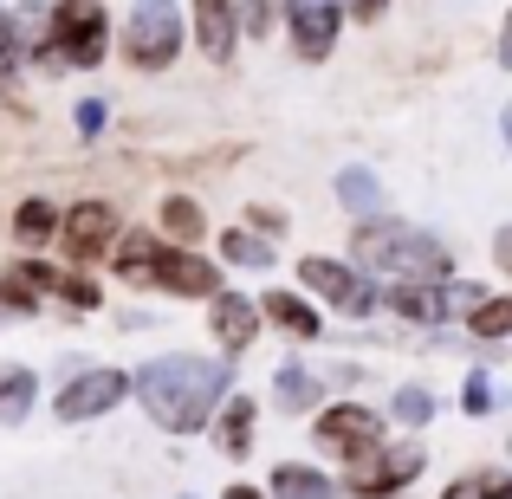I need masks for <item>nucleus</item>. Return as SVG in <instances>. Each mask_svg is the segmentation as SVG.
Returning a JSON list of instances; mask_svg holds the SVG:
<instances>
[{
	"label": "nucleus",
	"mask_w": 512,
	"mask_h": 499,
	"mask_svg": "<svg viewBox=\"0 0 512 499\" xmlns=\"http://www.w3.org/2000/svg\"><path fill=\"white\" fill-rule=\"evenodd\" d=\"M227 383H234L227 363L195 357V350H169V357H156V363L137 370V402L150 409V422L169 428V435H195V428H208V415L227 402Z\"/></svg>",
	"instance_id": "obj_1"
},
{
	"label": "nucleus",
	"mask_w": 512,
	"mask_h": 499,
	"mask_svg": "<svg viewBox=\"0 0 512 499\" xmlns=\"http://www.w3.org/2000/svg\"><path fill=\"white\" fill-rule=\"evenodd\" d=\"M350 260L370 273V266H383V273H402V279H448V247H441L435 234H422V227L409 221H357V234H350Z\"/></svg>",
	"instance_id": "obj_2"
},
{
	"label": "nucleus",
	"mask_w": 512,
	"mask_h": 499,
	"mask_svg": "<svg viewBox=\"0 0 512 499\" xmlns=\"http://www.w3.org/2000/svg\"><path fill=\"white\" fill-rule=\"evenodd\" d=\"M104 46H111V20H104L98 0H52L46 7V65H104Z\"/></svg>",
	"instance_id": "obj_3"
},
{
	"label": "nucleus",
	"mask_w": 512,
	"mask_h": 499,
	"mask_svg": "<svg viewBox=\"0 0 512 499\" xmlns=\"http://www.w3.org/2000/svg\"><path fill=\"white\" fill-rule=\"evenodd\" d=\"M188 26H182V7L175 0H137L124 20V59L137 65V72H163V65L182 52Z\"/></svg>",
	"instance_id": "obj_4"
},
{
	"label": "nucleus",
	"mask_w": 512,
	"mask_h": 499,
	"mask_svg": "<svg viewBox=\"0 0 512 499\" xmlns=\"http://www.w3.org/2000/svg\"><path fill=\"white\" fill-rule=\"evenodd\" d=\"M422 467H428L422 441H376V448H363L357 461H350L344 493H357V499H396L415 474H422Z\"/></svg>",
	"instance_id": "obj_5"
},
{
	"label": "nucleus",
	"mask_w": 512,
	"mask_h": 499,
	"mask_svg": "<svg viewBox=\"0 0 512 499\" xmlns=\"http://www.w3.org/2000/svg\"><path fill=\"white\" fill-rule=\"evenodd\" d=\"M299 286L318 292V299H331L344 318H370L376 305H383V292L370 286V273H363L357 260H325V253H305V260H299Z\"/></svg>",
	"instance_id": "obj_6"
},
{
	"label": "nucleus",
	"mask_w": 512,
	"mask_h": 499,
	"mask_svg": "<svg viewBox=\"0 0 512 499\" xmlns=\"http://www.w3.org/2000/svg\"><path fill=\"white\" fill-rule=\"evenodd\" d=\"M117 208L111 201H78V208H65V221H59V253L72 266H91V260H104V253L117 247Z\"/></svg>",
	"instance_id": "obj_7"
},
{
	"label": "nucleus",
	"mask_w": 512,
	"mask_h": 499,
	"mask_svg": "<svg viewBox=\"0 0 512 499\" xmlns=\"http://www.w3.org/2000/svg\"><path fill=\"white\" fill-rule=\"evenodd\" d=\"M130 376L124 370H78L72 383L59 389V402H52V415H59V422H91V415H111L117 402L130 396Z\"/></svg>",
	"instance_id": "obj_8"
},
{
	"label": "nucleus",
	"mask_w": 512,
	"mask_h": 499,
	"mask_svg": "<svg viewBox=\"0 0 512 499\" xmlns=\"http://www.w3.org/2000/svg\"><path fill=\"white\" fill-rule=\"evenodd\" d=\"M150 286H163L175 292V299H214L221 292V266L214 260H201L195 247H156V260H150Z\"/></svg>",
	"instance_id": "obj_9"
},
{
	"label": "nucleus",
	"mask_w": 512,
	"mask_h": 499,
	"mask_svg": "<svg viewBox=\"0 0 512 499\" xmlns=\"http://www.w3.org/2000/svg\"><path fill=\"white\" fill-rule=\"evenodd\" d=\"M312 435H318V448H325V454H344V461H357L363 448H376V441H383V422H376L363 402H331V409H318Z\"/></svg>",
	"instance_id": "obj_10"
},
{
	"label": "nucleus",
	"mask_w": 512,
	"mask_h": 499,
	"mask_svg": "<svg viewBox=\"0 0 512 499\" xmlns=\"http://www.w3.org/2000/svg\"><path fill=\"white\" fill-rule=\"evenodd\" d=\"M286 26H292L299 59H331L338 26H344V0H286Z\"/></svg>",
	"instance_id": "obj_11"
},
{
	"label": "nucleus",
	"mask_w": 512,
	"mask_h": 499,
	"mask_svg": "<svg viewBox=\"0 0 512 499\" xmlns=\"http://www.w3.org/2000/svg\"><path fill=\"white\" fill-rule=\"evenodd\" d=\"M260 305L253 299H240V292H214V312H208V331H214V344L227 350V357H240V350L260 337Z\"/></svg>",
	"instance_id": "obj_12"
},
{
	"label": "nucleus",
	"mask_w": 512,
	"mask_h": 499,
	"mask_svg": "<svg viewBox=\"0 0 512 499\" xmlns=\"http://www.w3.org/2000/svg\"><path fill=\"white\" fill-rule=\"evenodd\" d=\"M195 46L214 65L234 59V46H240V7L234 0H195Z\"/></svg>",
	"instance_id": "obj_13"
},
{
	"label": "nucleus",
	"mask_w": 512,
	"mask_h": 499,
	"mask_svg": "<svg viewBox=\"0 0 512 499\" xmlns=\"http://www.w3.org/2000/svg\"><path fill=\"white\" fill-rule=\"evenodd\" d=\"M383 305H396L402 318H415V325H435V318H448V279H402V286L383 292Z\"/></svg>",
	"instance_id": "obj_14"
},
{
	"label": "nucleus",
	"mask_w": 512,
	"mask_h": 499,
	"mask_svg": "<svg viewBox=\"0 0 512 499\" xmlns=\"http://www.w3.org/2000/svg\"><path fill=\"white\" fill-rule=\"evenodd\" d=\"M253 422H260V409H253L247 396H227L221 409H214V441H221V454H247L253 448Z\"/></svg>",
	"instance_id": "obj_15"
},
{
	"label": "nucleus",
	"mask_w": 512,
	"mask_h": 499,
	"mask_svg": "<svg viewBox=\"0 0 512 499\" xmlns=\"http://www.w3.org/2000/svg\"><path fill=\"white\" fill-rule=\"evenodd\" d=\"M273 402H279V409H292V415L318 409V402H325V376H318V370H305V363H279Z\"/></svg>",
	"instance_id": "obj_16"
},
{
	"label": "nucleus",
	"mask_w": 512,
	"mask_h": 499,
	"mask_svg": "<svg viewBox=\"0 0 512 499\" xmlns=\"http://www.w3.org/2000/svg\"><path fill=\"white\" fill-rule=\"evenodd\" d=\"M266 325H279L286 337H318L325 331V318H318V305H305L299 292H266Z\"/></svg>",
	"instance_id": "obj_17"
},
{
	"label": "nucleus",
	"mask_w": 512,
	"mask_h": 499,
	"mask_svg": "<svg viewBox=\"0 0 512 499\" xmlns=\"http://www.w3.org/2000/svg\"><path fill=\"white\" fill-rule=\"evenodd\" d=\"M338 201L357 221H383V182H376L370 169H344L338 175Z\"/></svg>",
	"instance_id": "obj_18"
},
{
	"label": "nucleus",
	"mask_w": 512,
	"mask_h": 499,
	"mask_svg": "<svg viewBox=\"0 0 512 499\" xmlns=\"http://www.w3.org/2000/svg\"><path fill=\"white\" fill-rule=\"evenodd\" d=\"M221 260L247 266V273H266V266H273V240L253 234V227H227V234H221Z\"/></svg>",
	"instance_id": "obj_19"
},
{
	"label": "nucleus",
	"mask_w": 512,
	"mask_h": 499,
	"mask_svg": "<svg viewBox=\"0 0 512 499\" xmlns=\"http://www.w3.org/2000/svg\"><path fill=\"white\" fill-rule=\"evenodd\" d=\"M156 214H163V240H175V247H195V240L208 234V214H201L188 195H169Z\"/></svg>",
	"instance_id": "obj_20"
},
{
	"label": "nucleus",
	"mask_w": 512,
	"mask_h": 499,
	"mask_svg": "<svg viewBox=\"0 0 512 499\" xmlns=\"http://www.w3.org/2000/svg\"><path fill=\"white\" fill-rule=\"evenodd\" d=\"M273 493L279 499H338V487H331L325 474H312V467H299V461L273 467Z\"/></svg>",
	"instance_id": "obj_21"
},
{
	"label": "nucleus",
	"mask_w": 512,
	"mask_h": 499,
	"mask_svg": "<svg viewBox=\"0 0 512 499\" xmlns=\"http://www.w3.org/2000/svg\"><path fill=\"white\" fill-rule=\"evenodd\" d=\"M26 409H33V370L0 363V422H26Z\"/></svg>",
	"instance_id": "obj_22"
},
{
	"label": "nucleus",
	"mask_w": 512,
	"mask_h": 499,
	"mask_svg": "<svg viewBox=\"0 0 512 499\" xmlns=\"http://www.w3.org/2000/svg\"><path fill=\"white\" fill-rule=\"evenodd\" d=\"M156 247H163L156 234H124V240H117V279H130V286H150Z\"/></svg>",
	"instance_id": "obj_23"
},
{
	"label": "nucleus",
	"mask_w": 512,
	"mask_h": 499,
	"mask_svg": "<svg viewBox=\"0 0 512 499\" xmlns=\"http://www.w3.org/2000/svg\"><path fill=\"white\" fill-rule=\"evenodd\" d=\"M59 221H65V214L59 208H52V201H20V214H13V234H20L26 240V247H39V240H52V234H59Z\"/></svg>",
	"instance_id": "obj_24"
},
{
	"label": "nucleus",
	"mask_w": 512,
	"mask_h": 499,
	"mask_svg": "<svg viewBox=\"0 0 512 499\" xmlns=\"http://www.w3.org/2000/svg\"><path fill=\"white\" fill-rule=\"evenodd\" d=\"M20 59H26V33L7 7H0V98H13V78H20Z\"/></svg>",
	"instance_id": "obj_25"
},
{
	"label": "nucleus",
	"mask_w": 512,
	"mask_h": 499,
	"mask_svg": "<svg viewBox=\"0 0 512 499\" xmlns=\"http://www.w3.org/2000/svg\"><path fill=\"white\" fill-rule=\"evenodd\" d=\"M240 7V33L247 39H266L279 20H286V0H234Z\"/></svg>",
	"instance_id": "obj_26"
},
{
	"label": "nucleus",
	"mask_w": 512,
	"mask_h": 499,
	"mask_svg": "<svg viewBox=\"0 0 512 499\" xmlns=\"http://www.w3.org/2000/svg\"><path fill=\"white\" fill-rule=\"evenodd\" d=\"M441 499H512V474H467V480H454Z\"/></svg>",
	"instance_id": "obj_27"
},
{
	"label": "nucleus",
	"mask_w": 512,
	"mask_h": 499,
	"mask_svg": "<svg viewBox=\"0 0 512 499\" xmlns=\"http://www.w3.org/2000/svg\"><path fill=\"white\" fill-rule=\"evenodd\" d=\"M467 325H474V337H506L512 331V299H480L474 312H467Z\"/></svg>",
	"instance_id": "obj_28"
},
{
	"label": "nucleus",
	"mask_w": 512,
	"mask_h": 499,
	"mask_svg": "<svg viewBox=\"0 0 512 499\" xmlns=\"http://www.w3.org/2000/svg\"><path fill=\"white\" fill-rule=\"evenodd\" d=\"M396 422H409V428L435 422V396L428 389H396Z\"/></svg>",
	"instance_id": "obj_29"
},
{
	"label": "nucleus",
	"mask_w": 512,
	"mask_h": 499,
	"mask_svg": "<svg viewBox=\"0 0 512 499\" xmlns=\"http://www.w3.org/2000/svg\"><path fill=\"white\" fill-rule=\"evenodd\" d=\"M461 409H467V415H487V409H493V383H487V376H467Z\"/></svg>",
	"instance_id": "obj_30"
},
{
	"label": "nucleus",
	"mask_w": 512,
	"mask_h": 499,
	"mask_svg": "<svg viewBox=\"0 0 512 499\" xmlns=\"http://www.w3.org/2000/svg\"><path fill=\"white\" fill-rule=\"evenodd\" d=\"M247 227L266 234V240H279V234H286V214H279V208H247Z\"/></svg>",
	"instance_id": "obj_31"
},
{
	"label": "nucleus",
	"mask_w": 512,
	"mask_h": 499,
	"mask_svg": "<svg viewBox=\"0 0 512 499\" xmlns=\"http://www.w3.org/2000/svg\"><path fill=\"white\" fill-rule=\"evenodd\" d=\"M104 111H111L104 98H85V104H78V130H85V137H98V130H104Z\"/></svg>",
	"instance_id": "obj_32"
},
{
	"label": "nucleus",
	"mask_w": 512,
	"mask_h": 499,
	"mask_svg": "<svg viewBox=\"0 0 512 499\" xmlns=\"http://www.w3.org/2000/svg\"><path fill=\"white\" fill-rule=\"evenodd\" d=\"M383 7H389V0H344V13H357V20H376Z\"/></svg>",
	"instance_id": "obj_33"
},
{
	"label": "nucleus",
	"mask_w": 512,
	"mask_h": 499,
	"mask_svg": "<svg viewBox=\"0 0 512 499\" xmlns=\"http://www.w3.org/2000/svg\"><path fill=\"white\" fill-rule=\"evenodd\" d=\"M500 65L512 72V13H506V33H500Z\"/></svg>",
	"instance_id": "obj_34"
},
{
	"label": "nucleus",
	"mask_w": 512,
	"mask_h": 499,
	"mask_svg": "<svg viewBox=\"0 0 512 499\" xmlns=\"http://www.w3.org/2000/svg\"><path fill=\"white\" fill-rule=\"evenodd\" d=\"M500 266H506V273H512V227H506V234H500Z\"/></svg>",
	"instance_id": "obj_35"
},
{
	"label": "nucleus",
	"mask_w": 512,
	"mask_h": 499,
	"mask_svg": "<svg viewBox=\"0 0 512 499\" xmlns=\"http://www.w3.org/2000/svg\"><path fill=\"white\" fill-rule=\"evenodd\" d=\"M221 499H266V493H260V487H227Z\"/></svg>",
	"instance_id": "obj_36"
},
{
	"label": "nucleus",
	"mask_w": 512,
	"mask_h": 499,
	"mask_svg": "<svg viewBox=\"0 0 512 499\" xmlns=\"http://www.w3.org/2000/svg\"><path fill=\"white\" fill-rule=\"evenodd\" d=\"M500 130H506V143H512V104H506V111H500Z\"/></svg>",
	"instance_id": "obj_37"
},
{
	"label": "nucleus",
	"mask_w": 512,
	"mask_h": 499,
	"mask_svg": "<svg viewBox=\"0 0 512 499\" xmlns=\"http://www.w3.org/2000/svg\"><path fill=\"white\" fill-rule=\"evenodd\" d=\"M0 318H7V299H0Z\"/></svg>",
	"instance_id": "obj_38"
}]
</instances>
